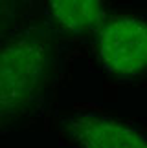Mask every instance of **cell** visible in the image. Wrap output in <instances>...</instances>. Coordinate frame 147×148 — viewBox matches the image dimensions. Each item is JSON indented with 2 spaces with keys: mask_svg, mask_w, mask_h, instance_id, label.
I'll use <instances>...</instances> for the list:
<instances>
[{
  "mask_svg": "<svg viewBox=\"0 0 147 148\" xmlns=\"http://www.w3.org/2000/svg\"><path fill=\"white\" fill-rule=\"evenodd\" d=\"M46 49L35 38H17L0 49V117L22 110L42 86Z\"/></svg>",
  "mask_w": 147,
  "mask_h": 148,
  "instance_id": "obj_1",
  "label": "cell"
},
{
  "mask_svg": "<svg viewBox=\"0 0 147 148\" xmlns=\"http://www.w3.org/2000/svg\"><path fill=\"white\" fill-rule=\"evenodd\" d=\"M99 59L120 77L147 71V22L136 16L109 20L99 31Z\"/></svg>",
  "mask_w": 147,
  "mask_h": 148,
  "instance_id": "obj_2",
  "label": "cell"
},
{
  "mask_svg": "<svg viewBox=\"0 0 147 148\" xmlns=\"http://www.w3.org/2000/svg\"><path fill=\"white\" fill-rule=\"evenodd\" d=\"M66 132L81 148H147L145 134L110 117H72Z\"/></svg>",
  "mask_w": 147,
  "mask_h": 148,
  "instance_id": "obj_3",
  "label": "cell"
},
{
  "mask_svg": "<svg viewBox=\"0 0 147 148\" xmlns=\"http://www.w3.org/2000/svg\"><path fill=\"white\" fill-rule=\"evenodd\" d=\"M50 11L59 26L74 33L94 29L105 18V5L96 0H55Z\"/></svg>",
  "mask_w": 147,
  "mask_h": 148,
  "instance_id": "obj_4",
  "label": "cell"
}]
</instances>
